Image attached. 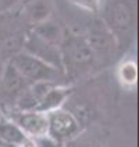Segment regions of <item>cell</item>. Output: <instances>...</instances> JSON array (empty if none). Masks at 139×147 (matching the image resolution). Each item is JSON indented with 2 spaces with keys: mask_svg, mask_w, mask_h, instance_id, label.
<instances>
[{
  "mask_svg": "<svg viewBox=\"0 0 139 147\" xmlns=\"http://www.w3.org/2000/svg\"><path fill=\"white\" fill-rule=\"evenodd\" d=\"M67 146L68 147H102V144L99 143L98 140L78 135V136H77L75 139L71 140Z\"/></svg>",
  "mask_w": 139,
  "mask_h": 147,
  "instance_id": "14",
  "label": "cell"
},
{
  "mask_svg": "<svg viewBox=\"0 0 139 147\" xmlns=\"http://www.w3.org/2000/svg\"><path fill=\"white\" fill-rule=\"evenodd\" d=\"M63 72L70 75H78L88 69L95 63V54L90 49L85 36L67 33L60 45Z\"/></svg>",
  "mask_w": 139,
  "mask_h": 147,
  "instance_id": "1",
  "label": "cell"
},
{
  "mask_svg": "<svg viewBox=\"0 0 139 147\" xmlns=\"http://www.w3.org/2000/svg\"><path fill=\"white\" fill-rule=\"evenodd\" d=\"M4 67H6V64L0 60V79H1V75H3V71H4Z\"/></svg>",
  "mask_w": 139,
  "mask_h": 147,
  "instance_id": "15",
  "label": "cell"
},
{
  "mask_svg": "<svg viewBox=\"0 0 139 147\" xmlns=\"http://www.w3.org/2000/svg\"><path fill=\"white\" fill-rule=\"evenodd\" d=\"M1 118H4V114H3V111L0 110V119H1Z\"/></svg>",
  "mask_w": 139,
  "mask_h": 147,
  "instance_id": "16",
  "label": "cell"
},
{
  "mask_svg": "<svg viewBox=\"0 0 139 147\" xmlns=\"http://www.w3.org/2000/svg\"><path fill=\"white\" fill-rule=\"evenodd\" d=\"M47 136L57 146L68 144L81 133V126L68 110L58 108L47 113Z\"/></svg>",
  "mask_w": 139,
  "mask_h": 147,
  "instance_id": "3",
  "label": "cell"
},
{
  "mask_svg": "<svg viewBox=\"0 0 139 147\" xmlns=\"http://www.w3.org/2000/svg\"><path fill=\"white\" fill-rule=\"evenodd\" d=\"M14 122L29 139H42L47 136V115L38 111L18 113Z\"/></svg>",
  "mask_w": 139,
  "mask_h": 147,
  "instance_id": "7",
  "label": "cell"
},
{
  "mask_svg": "<svg viewBox=\"0 0 139 147\" xmlns=\"http://www.w3.org/2000/svg\"><path fill=\"white\" fill-rule=\"evenodd\" d=\"M7 63L14 67L17 72L29 83H35V82L56 83V81L61 76V72H58L57 69L52 68L50 65L45 64L43 61L35 58L25 51L16 53Z\"/></svg>",
  "mask_w": 139,
  "mask_h": 147,
  "instance_id": "2",
  "label": "cell"
},
{
  "mask_svg": "<svg viewBox=\"0 0 139 147\" xmlns=\"http://www.w3.org/2000/svg\"><path fill=\"white\" fill-rule=\"evenodd\" d=\"M29 85L31 83L17 72L11 64H6L0 79V89L6 96L17 98Z\"/></svg>",
  "mask_w": 139,
  "mask_h": 147,
  "instance_id": "8",
  "label": "cell"
},
{
  "mask_svg": "<svg viewBox=\"0 0 139 147\" xmlns=\"http://www.w3.org/2000/svg\"><path fill=\"white\" fill-rule=\"evenodd\" d=\"M85 39L89 43L90 49L95 54V58L110 57V54L118 45L102 20H95L92 22Z\"/></svg>",
  "mask_w": 139,
  "mask_h": 147,
  "instance_id": "6",
  "label": "cell"
},
{
  "mask_svg": "<svg viewBox=\"0 0 139 147\" xmlns=\"http://www.w3.org/2000/svg\"><path fill=\"white\" fill-rule=\"evenodd\" d=\"M70 96H71V89L70 88L56 85L46 93V96L41 100V103L38 104L35 111L42 113V114H47V113H52L54 110L63 108L64 103L68 100Z\"/></svg>",
  "mask_w": 139,
  "mask_h": 147,
  "instance_id": "9",
  "label": "cell"
},
{
  "mask_svg": "<svg viewBox=\"0 0 139 147\" xmlns=\"http://www.w3.org/2000/svg\"><path fill=\"white\" fill-rule=\"evenodd\" d=\"M28 139L29 138L13 119H8L6 117L0 119V143L13 147H21L28 142Z\"/></svg>",
  "mask_w": 139,
  "mask_h": 147,
  "instance_id": "11",
  "label": "cell"
},
{
  "mask_svg": "<svg viewBox=\"0 0 139 147\" xmlns=\"http://www.w3.org/2000/svg\"><path fill=\"white\" fill-rule=\"evenodd\" d=\"M28 16L33 22L39 24L50 18V13H52V7L46 1H33L28 6Z\"/></svg>",
  "mask_w": 139,
  "mask_h": 147,
  "instance_id": "13",
  "label": "cell"
},
{
  "mask_svg": "<svg viewBox=\"0 0 139 147\" xmlns=\"http://www.w3.org/2000/svg\"><path fill=\"white\" fill-rule=\"evenodd\" d=\"M117 78L121 85L125 88H132L136 85L138 81V67L134 60H127L118 65L117 69Z\"/></svg>",
  "mask_w": 139,
  "mask_h": 147,
  "instance_id": "12",
  "label": "cell"
},
{
  "mask_svg": "<svg viewBox=\"0 0 139 147\" xmlns=\"http://www.w3.org/2000/svg\"><path fill=\"white\" fill-rule=\"evenodd\" d=\"M103 24L114 36L117 43L130 38L134 26V16L128 4L123 1H108L104 4Z\"/></svg>",
  "mask_w": 139,
  "mask_h": 147,
  "instance_id": "4",
  "label": "cell"
},
{
  "mask_svg": "<svg viewBox=\"0 0 139 147\" xmlns=\"http://www.w3.org/2000/svg\"><path fill=\"white\" fill-rule=\"evenodd\" d=\"M25 53L33 56L35 58L43 61L45 64L50 65L52 68L57 69L58 72H63V60H61V51L58 46L50 45L47 42L41 40L39 38H36L35 35L29 33L28 38L25 39L24 50Z\"/></svg>",
  "mask_w": 139,
  "mask_h": 147,
  "instance_id": "5",
  "label": "cell"
},
{
  "mask_svg": "<svg viewBox=\"0 0 139 147\" xmlns=\"http://www.w3.org/2000/svg\"><path fill=\"white\" fill-rule=\"evenodd\" d=\"M31 33L35 35L36 38H39L41 40L47 42L50 45H54V46H58V47H60L61 42L66 36V31L63 29V26L56 21L50 20V18L43 21V22L35 24Z\"/></svg>",
  "mask_w": 139,
  "mask_h": 147,
  "instance_id": "10",
  "label": "cell"
}]
</instances>
